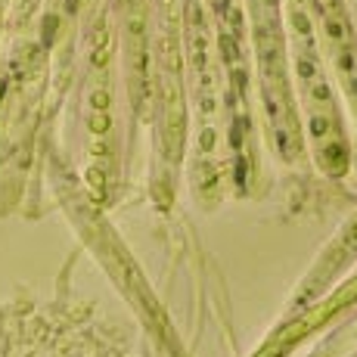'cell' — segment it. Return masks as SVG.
<instances>
[{
    "mask_svg": "<svg viewBox=\"0 0 357 357\" xmlns=\"http://www.w3.org/2000/svg\"><path fill=\"white\" fill-rule=\"evenodd\" d=\"M289 25H292V66H295V78H298L301 102H305L314 155H317V165L329 177H342L348 171V143H345V130H342L333 84H329L324 63H320L311 16H307L305 6L298 3L292 6Z\"/></svg>",
    "mask_w": 357,
    "mask_h": 357,
    "instance_id": "cell-1",
    "label": "cell"
},
{
    "mask_svg": "<svg viewBox=\"0 0 357 357\" xmlns=\"http://www.w3.org/2000/svg\"><path fill=\"white\" fill-rule=\"evenodd\" d=\"M255 53L267 125H271L277 153L292 162L301 153V134L289 75H286V34L280 25V0H255Z\"/></svg>",
    "mask_w": 357,
    "mask_h": 357,
    "instance_id": "cell-2",
    "label": "cell"
},
{
    "mask_svg": "<svg viewBox=\"0 0 357 357\" xmlns=\"http://www.w3.org/2000/svg\"><path fill=\"white\" fill-rule=\"evenodd\" d=\"M87 146H91V168H109V143H112V81H109V47L100 56V44L93 40L91 53V81H87Z\"/></svg>",
    "mask_w": 357,
    "mask_h": 357,
    "instance_id": "cell-3",
    "label": "cell"
},
{
    "mask_svg": "<svg viewBox=\"0 0 357 357\" xmlns=\"http://www.w3.org/2000/svg\"><path fill=\"white\" fill-rule=\"evenodd\" d=\"M317 10H320V19H324V31L329 40V50H333L339 81L357 109V40H354L351 22H348L339 0H317Z\"/></svg>",
    "mask_w": 357,
    "mask_h": 357,
    "instance_id": "cell-4",
    "label": "cell"
},
{
    "mask_svg": "<svg viewBox=\"0 0 357 357\" xmlns=\"http://www.w3.org/2000/svg\"><path fill=\"white\" fill-rule=\"evenodd\" d=\"M342 245H345V255H354V252H357V218L348 224L345 236H342Z\"/></svg>",
    "mask_w": 357,
    "mask_h": 357,
    "instance_id": "cell-5",
    "label": "cell"
}]
</instances>
